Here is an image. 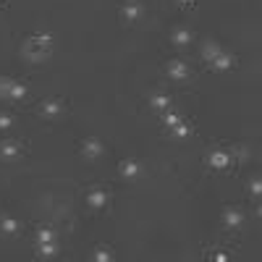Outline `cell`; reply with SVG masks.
Segmentation results:
<instances>
[{"instance_id": "484cf974", "label": "cell", "mask_w": 262, "mask_h": 262, "mask_svg": "<svg viewBox=\"0 0 262 262\" xmlns=\"http://www.w3.org/2000/svg\"><path fill=\"white\" fill-rule=\"evenodd\" d=\"M181 6H191V3H196V0H179Z\"/></svg>"}, {"instance_id": "7c38bea8", "label": "cell", "mask_w": 262, "mask_h": 262, "mask_svg": "<svg viewBox=\"0 0 262 262\" xmlns=\"http://www.w3.org/2000/svg\"><path fill=\"white\" fill-rule=\"evenodd\" d=\"M18 231H21V223L16 221V217H11V215L0 217V233L3 236H16Z\"/></svg>"}, {"instance_id": "6da1fadb", "label": "cell", "mask_w": 262, "mask_h": 262, "mask_svg": "<svg viewBox=\"0 0 262 262\" xmlns=\"http://www.w3.org/2000/svg\"><path fill=\"white\" fill-rule=\"evenodd\" d=\"M53 42H55V37H53L50 32H39V34H34V37H29V39L24 42L21 55H24L29 63H42V60L50 55Z\"/></svg>"}, {"instance_id": "277c9868", "label": "cell", "mask_w": 262, "mask_h": 262, "mask_svg": "<svg viewBox=\"0 0 262 262\" xmlns=\"http://www.w3.org/2000/svg\"><path fill=\"white\" fill-rule=\"evenodd\" d=\"M86 202H90V207H95V210H105L107 202H111V194H107L102 186H95L90 191V196H86Z\"/></svg>"}, {"instance_id": "30bf717a", "label": "cell", "mask_w": 262, "mask_h": 262, "mask_svg": "<svg viewBox=\"0 0 262 262\" xmlns=\"http://www.w3.org/2000/svg\"><path fill=\"white\" fill-rule=\"evenodd\" d=\"M21 142H16V139H8V142H0V158L3 160H13V158H18L21 155Z\"/></svg>"}, {"instance_id": "5b68a950", "label": "cell", "mask_w": 262, "mask_h": 262, "mask_svg": "<svg viewBox=\"0 0 262 262\" xmlns=\"http://www.w3.org/2000/svg\"><path fill=\"white\" fill-rule=\"evenodd\" d=\"M205 163L210 168H215V170H226L231 165V155H228V152H223V149H215V152H210V155H207Z\"/></svg>"}, {"instance_id": "9c48e42d", "label": "cell", "mask_w": 262, "mask_h": 262, "mask_svg": "<svg viewBox=\"0 0 262 262\" xmlns=\"http://www.w3.org/2000/svg\"><path fill=\"white\" fill-rule=\"evenodd\" d=\"M39 113L45 116V118H58L63 113V100H55V97L45 100V102L39 105Z\"/></svg>"}, {"instance_id": "7402d4cb", "label": "cell", "mask_w": 262, "mask_h": 262, "mask_svg": "<svg viewBox=\"0 0 262 262\" xmlns=\"http://www.w3.org/2000/svg\"><path fill=\"white\" fill-rule=\"evenodd\" d=\"M179 121H181V118H179L176 113H168V111H163V123H165L168 128H173V126H176Z\"/></svg>"}, {"instance_id": "ffe728a7", "label": "cell", "mask_w": 262, "mask_h": 262, "mask_svg": "<svg viewBox=\"0 0 262 262\" xmlns=\"http://www.w3.org/2000/svg\"><path fill=\"white\" fill-rule=\"evenodd\" d=\"M39 242H55V233L50 228H37V244Z\"/></svg>"}, {"instance_id": "e0dca14e", "label": "cell", "mask_w": 262, "mask_h": 262, "mask_svg": "<svg viewBox=\"0 0 262 262\" xmlns=\"http://www.w3.org/2000/svg\"><path fill=\"white\" fill-rule=\"evenodd\" d=\"M221 53H223V50H221V45H217V42H212V39H210L207 45L202 48V58H205L207 63H212V60H215L217 55H221Z\"/></svg>"}, {"instance_id": "9a60e30c", "label": "cell", "mask_w": 262, "mask_h": 262, "mask_svg": "<svg viewBox=\"0 0 262 262\" xmlns=\"http://www.w3.org/2000/svg\"><path fill=\"white\" fill-rule=\"evenodd\" d=\"M173 45H176V48H186L189 45V42L194 39V34L189 32V29H176V32H173Z\"/></svg>"}, {"instance_id": "ac0fdd59", "label": "cell", "mask_w": 262, "mask_h": 262, "mask_svg": "<svg viewBox=\"0 0 262 262\" xmlns=\"http://www.w3.org/2000/svg\"><path fill=\"white\" fill-rule=\"evenodd\" d=\"M170 131H173V137H176V139H186V137L191 134V123H184V121H179V123L173 126Z\"/></svg>"}, {"instance_id": "cb8c5ba5", "label": "cell", "mask_w": 262, "mask_h": 262, "mask_svg": "<svg viewBox=\"0 0 262 262\" xmlns=\"http://www.w3.org/2000/svg\"><path fill=\"white\" fill-rule=\"evenodd\" d=\"M13 126V118L8 116V113H0V131H6V128H11Z\"/></svg>"}, {"instance_id": "8fae6325", "label": "cell", "mask_w": 262, "mask_h": 262, "mask_svg": "<svg viewBox=\"0 0 262 262\" xmlns=\"http://www.w3.org/2000/svg\"><path fill=\"white\" fill-rule=\"evenodd\" d=\"M210 66H212V71H228V69H233V66H236V55H231V53H221Z\"/></svg>"}, {"instance_id": "603a6c76", "label": "cell", "mask_w": 262, "mask_h": 262, "mask_svg": "<svg viewBox=\"0 0 262 262\" xmlns=\"http://www.w3.org/2000/svg\"><path fill=\"white\" fill-rule=\"evenodd\" d=\"M249 194H254V196L262 194V181H259V179H252V181H249Z\"/></svg>"}, {"instance_id": "52a82bcc", "label": "cell", "mask_w": 262, "mask_h": 262, "mask_svg": "<svg viewBox=\"0 0 262 262\" xmlns=\"http://www.w3.org/2000/svg\"><path fill=\"white\" fill-rule=\"evenodd\" d=\"M118 173L123 179H139L142 176V163L139 160H121V165H118Z\"/></svg>"}, {"instance_id": "d4e9b609", "label": "cell", "mask_w": 262, "mask_h": 262, "mask_svg": "<svg viewBox=\"0 0 262 262\" xmlns=\"http://www.w3.org/2000/svg\"><path fill=\"white\" fill-rule=\"evenodd\" d=\"M215 259H217V262H228V254H223V252H217V254H215Z\"/></svg>"}, {"instance_id": "44dd1931", "label": "cell", "mask_w": 262, "mask_h": 262, "mask_svg": "<svg viewBox=\"0 0 262 262\" xmlns=\"http://www.w3.org/2000/svg\"><path fill=\"white\" fill-rule=\"evenodd\" d=\"M11 84H13V79L0 76V97H6V100H8V90H11Z\"/></svg>"}, {"instance_id": "7a4b0ae2", "label": "cell", "mask_w": 262, "mask_h": 262, "mask_svg": "<svg viewBox=\"0 0 262 262\" xmlns=\"http://www.w3.org/2000/svg\"><path fill=\"white\" fill-rule=\"evenodd\" d=\"M102 152H105V144H102L97 137H90V139H84V142H81V155H84L86 160H97V158H102Z\"/></svg>"}, {"instance_id": "3957f363", "label": "cell", "mask_w": 262, "mask_h": 262, "mask_svg": "<svg viewBox=\"0 0 262 262\" xmlns=\"http://www.w3.org/2000/svg\"><path fill=\"white\" fill-rule=\"evenodd\" d=\"M142 13H144V6L139 3V0H126L123 8H121V16H123L126 24H134V21H139Z\"/></svg>"}, {"instance_id": "2e32d148", "label": "cell", "mask_w": 262, "mask_h": 262, "mask_svg": "<svg viewBox=\"0 0 262 262\" xmlns=\"http://www.w3.org/2000/svg\"><path fill=\"white\" fill-rule=\"evenodd\" d=\"M24 97H27V84L13 81V84H11V90H8V100H13V102H21Z\"/></svg>"}, {"instance_id": "d6986e66", "label": "cell", "mask_w": 262, "mask_h": 262, "mask_svg": "<svg viewBox=\"0 0 262 262\" xmlns=\"http://www.w3.org/2000/svg\"><path fill=\"white\" fill-rule=\"evenodd\" d=\"M111 259H113V249H111V247L100 244V247L95 249V262H111Z\"/></svg>"}, {"instance_id": "5bb4252c", "label": "cell", "mask_w": 262, "mask_h": 262, "mask_svg": "<svg viewBox=\"0 0 262 262\" xmlns=\"http://www.w3.org/2000/svg\"><path fill=\"white\" fill-rule=\"evenodd\" d=\"M168 105H170V97L165 95V92H158V95H152L149 97V107H152V111H168Z\"/></svg>"}, {"instance_id": "8992f818", "label": "cell", "mask_w": 262, "mask_h": 262, "mask_svg": "<svg viewBox=\"0 0 262 262\" xmlns=\"http://www.w3.org/2000/svg\"><path fill=\"white\" fill-rule=\"evenodd\" d=\"M165 71H168V76H170V79H176V81L189 79V66H186L184 60H168Z\"/></svg>"}, {"instance_id": "4fadbf2b", "label": "cell", "mask_w": 262, "mask_h": 262, "mask_svg": "<svg viewBox=\"0 0 262 262\" xmlns=\"http://www.w3.org/2000/svg\"><path fill=\"white\" fill-rule=\"evenodd\" d=\"M55 254H58V244L55 242H39L37 244V257L39 259H50Z\"/></svg>"}, {"instance_id": "ba28073f", "label": "cell", "mask_w": 262, "mask_h": 262, "mask_svg": "<svg viewBox=\"0 0 262 262\" xmlns=\"http://www.w3.org/2000/svg\"><path fill=\"white\" fill-rule=\"evenodd\" d=\"M242 223H244V212L238 210V207H228V210L223 212V226H226L228 231H236Z\"/></svg>"}]
</instances>
